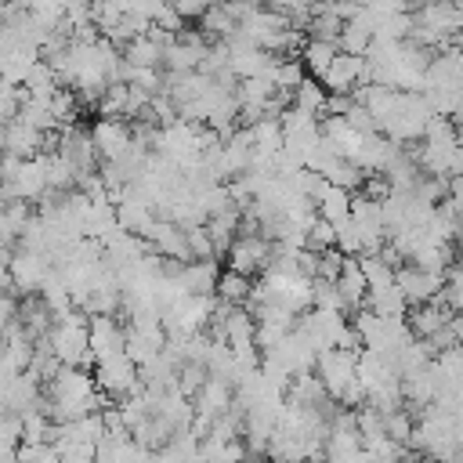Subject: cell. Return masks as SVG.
<instances>
[{
    "label": "cell",
    "mask_w": 463,
    "mask_h": 463,
    "mask_svg": "<svg viewBox=\"0 0 463 463\" xmlns=\"http://www.w3.org/2000/svg\"><path fill=\"white\" fill-rule=\"evenodd\" d=\"M416 163L430 177L456 181L463 177V137L452 119H434L423 134V145L416 148Z\"/></svg>",
    "instance_id": "6da1fadb"
},
{
    "label": "cell",
    "mask_w": 463,
    "mask_h": 463,
    "mask_svg": "<svg viewBox=\"0 0 463 463\" xmlns=\"http://www.w3.org/2000/svg\"><path fill=\"white\" fill-rule=\"evenodd\" d=\"M51 340V351L61 365H72V369H94V354H90V329H87V318L76 311L69 318H58L54 329L47 333Z\"/></svg>",
    "instance_id": "7a4b0ae2"
},
{
    "label": "cell",
    "mask_w": 463,
    "mask_h": 463,
    "mask_svg": "<svg viewBox=\"0 0 463 463\" xmlns=\"http://www.w3.org/2000/svg\"><path fill=\"white\" fill-rule=\"evenodd\" d=\"M271 239L264 232H239L232 250H228V271L242 275V279H253V275H264L268 264H271Z\"/></svg>",
    "instance_id": "3957f363"
},
{
    "label": "cell",
    "mask_w": 463,
    "mask_h": 463,
    "mask_svg": "<svg viewBox=\"0 0 463 463\" xmlns=\"http://www.w3.org/2000/svg\"><path fill=\"white\" fill-rule=\"evenodd\" d=\"M315 376L322 380V387H326V394L340 405L344 402V394L354 387V380H358V354L354 351H326V354H318V362H315Z\"/></svg>",
    "instance_id": "277c9868"
},
{
    "label": "cell",
    "mask_w": 463,
    "mask_h": 463,
    "mask_svg": "<svg viewBox=\"0 0 463 463\" xmlns=\"http://www.w3.org/2000/svg\"><path fill=\"white\" fill-rule=\"evenodd\" d=\"M94 383L105 398H127L141 387V369L123 354H112L105 362H94Z\"/></svg>",
    "instance_id": "5b68a950"
},
{
    "label": "cell",
    "mask_w": 463,
    "mask_h": 463,
    "mask_svg": "<svg viewBox=\"0 0 463 463\" xmlns=\"http://www.w3.org/2000/svg\"><path fill=\"white\" fill-rule=\"evenodd\" d=\"M90 141H94L101 163H116L119 156L130 152V145H134V127H130L127 119L98 116V119L90 123Z\"/></svg>",
    "instance_id": "8992f818"
},
{
    "label": "cell",
    "mask_w": 463,
    "mask_h": 463,
    "mask_svg": "<svg viewBox=\"0 0 463 463\" xmlns=\"http://www.w3.org/2000/svg\"><path fill=\"white\" fill-rule=\"evenodd\" d=\"M394 286L405 293L409 307H423V304H434V300L445 293V275H434V271L402 264L398 275H394Z\"/></svg>",
    "instance_id": "52a82bcc"
},
{
    "label": "cell",
    "mask_w": 463,
    "mask_h": 463,
    "mask_svg": "<svg viewBox=\"0 0 463 463\" xmlns=\"http://www.w3.org/2000/svg\"><path fill=\"white\" fill-rule=\"evenodd\" d=\"M7 271H11V279H14V293H40V286L51 279L54 264H51V257H43V253L14 250Z\"/></svg>",
    "instance_id": "ba28073f"
},
{
    "label": "cell",
    "mask_w": 463,
    "mask_h": 463,
    "mask_svg": "<svg viewBox=\"0 0 463 463\" xmlns=\"http://www.w3.org/2000/svg\"><path fill=\"white\" fill-rule=\"evenodd\" d=\"M87 329H90V354H94V362L123 354L127 322H119L116 315H94V318H87Z\"/></svg>",
    "instance_id": "9c48e42d"
},
{
    "label": "cell",
    "mask_w": 463,
    "mask_h": 463,
    "mask_svg": "<svg viewBox=\"0 0 463 463\" xmlns=\"http://www.w3.org/2000/svg\"><path fill=\"white\" fill-rule=\"evenodd\" d=\"M329 94H354L358 87H365V58L354 54H336V61L329 65V72L318 80Z\"/></svg>",
    "instance_id": "30bf717a"
},
{
    "label": "cell",
    "mask_w": 463,
    "mask_h": 463,
    "mask_svg": "<svg viewBox=\"0 0 463 463\" xmlns=\"http://www.w3.org/2000/svg\"><path fill=\"white\" fill-rule=\"evenodd\" d=\"M221 268L217 260H192V264H181L177 271V282L188 297H217V282H221Z\"/></svg>",
    "instance_id": "8fae6325"
},
{
    "label": "cell",
    "mask_w": 463,
    "mask_h": 463,
    "mask_svg": "<svg viewBox=\"0 0 463 463\" xmlns=\"http://www.w3.org/2000/svg\"><path fill=\"white\" fill-rule=\"evenodd\" d=\"M452 315H456V311H452V307H449V304L438 297L434 304L409 307V318H405V322H409V333H412L416 340H430L434 333H441V329L452 322Z\"/></svg>",
    "instance_id": "7c38bea8"
},
{
    "label": "cell",
    "mask_w": 463,
    "mask_h": 463,
    "mask_svg": "<svg viewBox=\"0 0 463 463\" xmlns=\"http://www.w3.org/2000/svg\"><path fill=\"white\" fill-rule=\"evenodd\" d=\"M119 54H123V61H127L130 69H159V65H163V40H156V36L148 33V36L130 40Z\"/></svg>",
    "instance_id": "4fadbf2b"
},
{
    "label": "cell",
    "mask_w": 463,
    "mask_h": 463,
    "mask_svg": "<svg viewBox=\"0 0 463 463\" xmlns=\"http://www.w3.org/2000/svg\"><path fill=\"white\" fill-rule=\"evenodd\" d=\"M336 54H340L336 43H326V40H304V47H300V65H304V72H307L311 80H322V76L329 72V65L336 61Z\"/></svg>",
    "instance_id": "5bb4252c"
},
{
    "label": "cell",
    "mask_w": 463,
    "mask_h": 463,
    "mask_svg": "<svg viewBox=\"0 0 463 463\" xmlns=\"http://www.w3.org/2000/svg\"><path fill=\"white\" fill-rule=\"evenodd\" d=\"M365 307H369L373 315H380V318H405L409 300H405V293H402L398 286H383V289H373V293L365 297Z\"/></svg>",
    "instance_id": "9a60e30c"
},
{
    "label": "cell",
    "mask_w": 463,
    "mask_h": 463,
    "mask_svg": "<svg viewBox=\"0 0 463 463\" xmlns=\"http://www.w3.org/2000/svg\"><path fill=\"white\" fill-rule=\"evenodd\" d=\"M326 98H329V90L318 83V80H304L297 90H293V109H300V112H307V116H315V119H326Z\"/></svg>",
    "instance_id": "2e32d148"
},
{
    "label": "cell",
    "mask_w": 463,
    "mask_h": 463,
    "mask_svg": "<svg viewBox=\"0 0 463 463\" xmlns=\"http://www.w3.org/2000/svg\"><path fill=\"white\" fill-rule=\"evenodd\" d=\"M315 210H318V217H322V221H329V224L336 228V224H344V221L351 217V192H344V188L329 184V188L322 192V199L315 203Z\"/></svg>",
    "instance_id": "e0dca14e"
},
{
    "label": "cell",
    "mask_w": 463,
    "mask_h": 463,
    "mask_svg": "<svg viewBox=\"0 0 463 463\" xmlns=\"http://www.w3.org/2000/svg\"><path fill=\"white\" fill-rule=\"evenodd\" d=\"M358 268H362V275H365V282H369V293H373V289H383V286H394L398 268L387 264L383 253H365V257H358Z\"/></svg>",
    "instance_id": "ac0fdd59"
},
{
    "label": "cell",
    "mask_w": 463,
    "mask_h": 463,
    "mask_svg": "<svg viewBox=\"0 0 463 463\" xmlns=\"http://www.w3.org/2000/svg\"><path fill=\"white\" fill-rule=\"evenodd\" d=\"M250 293H253V282L235 275V271H224L221 282H217V300L228 304V307H246L250 304Z\"/></svg>",
    "instance_id": "d6986e66"
},
{
    "label": "cell",
    "mask_w": 463,
    "mask_h": 463,
    "mask_svg": "<svg viewBox=\"0 0 463 463\" xmlns=\"http://www.w3.org/2000/svg\"><path fill=\"white\" fill-rule=\"evenodd\" d=\"M199 25H203V36L210 33V36H217V40H232V36L239 33V22H235V14H232L228 4H224V7H210Z\"/></svg>",
    "instance_id": "ffe728a7"
},
{
    "label": "cell",
    "mask_w": 463,
    "mask_h": 463,
    "mask_svg": "<svg viewBox=\"0 0 463 463\" xmlns=\"http://www.w3.org/2000/svg\"><path fill=\"white\" fill-rule=\"evenodd\" d=\"M412 430H416V420H412V412H409L405 405H402V409H394V412H383V434H387L394 445L409 449Z\"/></svg>",
    "instance_id": "44dd1931"
},
{
    "label": "cell",
    "mask_w": 463,
    "mask_h": 463,
    "mask_svg": "<svg viewBox=\"0 0 463 463\" xmlns=\"http://www.w3.org/2000/svg\"><path fill=\"white\" fill-rule=\"evenodd\" d=\"M210 380V373H206V365H195V362H181V369H177V391L184 394V398H195L199 391H203V383Z\"/></svg>",
    "instance_id": "7402d4cb"
},
{
    "label": "cell",
    "mask_w": 463,
    "mask_h": 463,
    "mask_svg": "<svg viewBox=\"0 0 463 463\" xmlns=\"http://www.w3.org/2000/svg\"><path fill=\"white\" fill-rule=\"evenodd\" d=\"M184 235H188V250H192V260H217V253H213V242H210V232H206V224H192V228H184Z\"/></svg>",
    "instance_id": "603a6c76"
},
{
    "label": "cell",
    "mask_w": 463,
    "mask_h": 463,
    "mask_svg": "<svg viewBox=\"0 0 463 463\" xmlns=\"http://www.w3.org/2000/svg\"><path fill=\"white\" fill-rule=\"evenodd\" d=\"M311 289H315V311H344V300H340V293H336V282L315 279ZM344 315H347V311H344Z\"/></svg>",
    "instance_id": "cb8c5ba5"
},
{
    "label": "cell",
    "mask_w": 463,
    "mask_h": 463,
    "mask_svg": "<svg viewBox=\"0 0 463 463\" xmlns=\"http://www.w3.org/2000/svg\"><path fill=\"white\" fill-rule=\"evenodd\" d=\"M174 11H177L181 22H188V18H199V22H203V14L210 11V4H203V0H177Z\"/></svg>",
    "instance_id": "d4e9b609"
}]
</instances>
